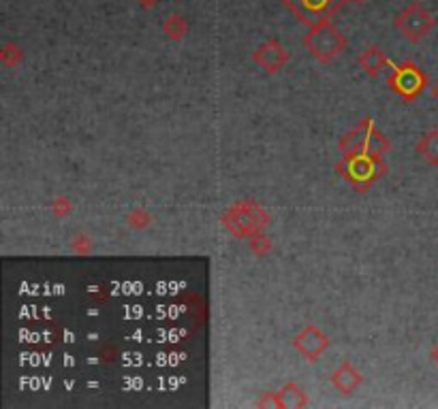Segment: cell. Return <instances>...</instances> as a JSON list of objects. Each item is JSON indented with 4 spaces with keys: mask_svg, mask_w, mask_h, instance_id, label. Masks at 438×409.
I'll list each match as a JSON object with an SVG mask.
<instances>
[{
    "mask_svg": "<svg viewBox=\"0 0 438 409\" xmlns=\"http://www.w3.org/2000/svg\"><path fill=\"white\" fill-rule=\"evenodd\" d=\"M348 3H357L360 5V3H364V0H348Z\"/></svg>",
    "mask_w": 438,
    "mask_h": 409,
    "instance_id": "cell-20",
    "label": "cell"
},
{
    "mask_svg": "<svg viewBox=\"0 0 438 409\" xmlns=\"http://www.w3.org/2000/svg\"><path fill=\"white\" fill-rule=\"evenodd\" d=\"M252 60H254L261 68H266L268 73H276V71H280V68L287 64L289 54L283 49V45H280L276 39H270V41H266V43H263V45L254 51Z\"/></svg>",
    "mask_w": 438,
    "mask_h": 409,
    "instance_id": "cell-9",
    "label": "cell"
},
{
    "mask_svg": "<svg viewBox=\"0 0 438 409\" xmlns=\"http://www.w3.org/2000/svg\"><path fill=\"white\" fill-rule=\"evenodd\" d=\"M432 96L438 100V81H436V83H434V87H432Z\"/></svg>",
    "mask_w": 438,
    "mask_h": 409,
    "instance_id": "cell-19",
    "label": "cell"
},
{
    "mask_svg": "<svg viewBox=\"0 0 438 409\" xmlns=\"http://www.w3.org/2000/svg\"><path fill=\"white\" fill-rule=\"evenodd\" d=\"M139 3H141L143 7H152V5L156 3V0H139Z\"/></svg>",
    "mask_w": 438,
    "mask_h": 409,
    "instance_id": "cell-18",
    "label": "cell"
},
{
    "mask_svg": "<svg viewBox=\"0 0 438 409\" xmlns=\"http://www.w3.org/2000/svg\"><path fill=\"white\" fill-rule=\"evenodd\" d=\"M187 30H189V24L180 16H169L162 24V32L173 41H180L187 35Z\"/></svg>",
    "mask_w": 438,
    "mask_h": 409,
    "instance_id": "cell-14",
    "label": "cell"
},
{
    "mask_svg": "<svg viewBox=\"0 0 438 409\" xmlns=\"http://www.w3.org/2000/svg\"><path fill=\"white\" fill-rule=\"evenodd\" d=\"M20 58H22V49L18 45H13V43H7L5 49H3V62L7 66H13Z\"/></svg>",
    "mask_w": 438,
    "mask_h": 409,
    "instance_id": "cell-15",
    "label": "cell"
},
{
    "mask_svg": "<svg viewBox=\"0 0 438 409\" xmlns=\"http://www.w3.org/2000/svg\"><path fill=\"white\" fill-rule=\"evenodd\" d=\"M430 356H432V360H434V362L438 365V346H434V348H432V352H430Z\"/></svg>",
    "mask_w": 438,
    "mask_h": 409,
    "instance_id": "cell-17",
    "label": "cell"
},
{
    "mask_svg": "<svg viewBox=\"0 0 438 409\" xmlns=\"http://www.w3.org/2000/svg\"><path fill=\"white\" fill-rule=\"evenodd\" d=\"M329 341L327 337L316 329V326H306L295 339H293V348L304 356L308 358L310 362L319 360V356L327 350Z\"/></svg>",
    "mask_w": 438,
    "mask_h": 409,
    "instance_id": "cell-8",
    "label": "cell"
},
{
    "mask_svg": "<svg viewBox=\"0 0 438 409\" xmlns=\"http://www.w3.org/2000/svg\"><path fill=\"white\" fill-rule=\"evenodd\" d=\"M283 3L304 24H308L312 28V26L325 22L333 11H338L344 0H283Z\"/></svg>",
    "mask_w": 438,
    "mask_h": 409,
    "instance_id": "cell-7",
    "label": "cell"
},
{
    "mask_svg": "<svg viewBox=\"0 0 438 409\" xmlns=\"http://www.w3.org/2000/svg\"><path fill=\"white\" fill-rule=\"evenodd\" d=\"M425 83H427L425 75L413 62H404L402 66H393V73L389 75L391 90H396L404 100H415L423 92Z\"/></svg>",
    "mask_w": 438,
    "mask_h": 409,
    "instance_id": "cell-6",
    "label": "cell"
},
{
    "mask_svg": "<svg viewBox=\"0 0 438 409\" xmlns=\"http://www.w3.org/2000/svg\"><path fill=\"white\" fill-rule=\"evenodd\" d=\"M331 384L336 386L338 392L348 396V394H353L357 390V386L362 384V373L350 362H342V367H338L331 373Z\"/></svg>",
    "mask_w": 438,
    "mask_h": 409,
    "instance_id": "cell-10",
    "label": "cell"
},
{
    "mask_svg": "<svg viewBox=\"0 0 438 409\" xmlns=\"http://www.w3.org/2000/svg\"><path fill=\"white\" fill-rule=\"evenodd\" d=\"M379 166L381 160L379 156H370V154H357V156H346L344 164L340 166L344 173V177L353 183L357 190H366L377 177H379Z\"/></svg>",
    "mask_w": 438,
    "mask_h": 409,
    "instance_id": "cell-5",
    "label": "cell"
},
{
    "mask_svg": "<svg viewBox=\"0 0 438 409\" xmlns=\"http://www.w3.org/2000/svg\"><path fill=\"white\" fill-rule=\"evenodd\" d=\"M306 403H308V398L304 396V392L295 384L285 386L274 398V405H278V407H302Z\"/></svg>",
    "mask_w": 438,
    "mask_h": 409,
    "instance_id": "cell-13",
    "label": "cell"
},
{
    "mask_svg": "<svg viewBox=\"0 0 438 409\" xmlns=\"http://www.w3.org/2000/svg\"><path fill=\"white\" fill-rule=\"evenodd\" d=\"M304 47L321 62H331L342 49L346 47V39L338 32L327 20L312 26L310 32L304 37Z\"/></svg>",
    "mask_w": 438,
    "mask_h": 409,
    "instance_id": "cell-1",
    "label": "cell"
},
{
    "mask_svg": "<svg viewBox=\"0 0 438 409\" xmlns=\"http://www.w3.org/2000/svg\"><path fill=\"white\" fill-rule=\"evenodd\" d=\"M393 24L402 32L404 39H408L410 43H419L423 37L432 32V28L436 26V20L421 3H410L396 16Z\"/></svg>",
    "mask_w": 438,
    "mask_h": 409,
    "instance_id": "cell-4",
    "label": "cell"
},
{
    "mask_svg": "<svg viewBox=\"0 0 438 409\" xmlns=\"http://www.w3.org/2000/svg\"><path fill=\"white\" fill-rule=\"evenodd\" d=\"M357 62L362 64V68L368 73V75H379L385 66H389V60H387V56L383 54V49L381 47H377V45H370L360 58H357Z\"/></svg>",
    "mask_w": 438,
    "mask_h": 409,
    "instance_id": "cell-11",
    "label": "cell"
},
{
    "mask_svg": "<svg viewBox=\"0 0 438 409\" xmlns=\"http://www.w3.org/2000/svg\"><path fill=\"white\" fill-rule=\"evenodd\" d=\"M417 154L432 166H438V128L425 133L417 145Z\"/></svg>",
    "mask_w": 438,
    "mask_h": 409,
    "instance_id": "cell-12",
    "label": "cell"
},
{
    "mask_svg": "<svg viewBox=\"0 0 438 409\" xmlns=\"http://www.w3.org/2000/svg\"><path fill=\"white\" fill-rule=\"evenodd\" d=\"M387 147H389L387 139L370 122H364L362 126L353 128L340 141V149L344 152V156H357V154L381 156Z\"/></svg>",
    "mask_w": 438,
    "mask_h": 409,
    "instance_id": "cell-3",
    "label": "cell"
},
{
    "mask_svg": "<svg viewBox=\"0 0 438 409\" xmlns=\"http://www.w3.org/2000/svg\"><path fill=\"white\" fill-rule=\"evenodd\" d=\"M131 226H135V222H139V228H143L148 222H150V218H148V214H143L141 209H137V212H133V216H131Z\"/></svg>",
    "mask_w": 438,
    "mask_h": 409,
    "instance_id": "cell-16",
    "label": "cell"
},
{
    "mask_svg": "<svg viewBox=\"0 0 438 409\" xmlns=\"http://www.w3.org/2000/svg\"><path fill=\"white\" fill-rule=\"evenodd\" d=\"M223 222L237 237H248V235L254 237V235H259L263 228H266L268 216L261 212L259 204L239 202V204H233V207L227 212Z\"/></svg>",
    "mask_w": 438,
    "mask_h": 409,
    "instance_id": "cell-2",
    "label": "cell"
}]
</instances>
